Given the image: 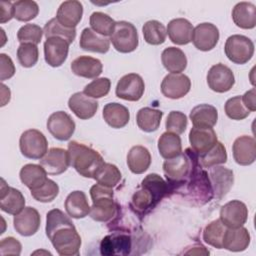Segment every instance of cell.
Instances as JSON below:
<instances>
[{
  "label": "cell",
  "mask_w": 256,
  "mask_h": 256,
  "mask_svg": "<svg viewBox=\"0 0 256 256\" xmlns=\"http://www.w3.org/2000/svg\"><path fill=\"white\" fill-rule=\"evenodd\" d=\"M45 231L59 255H79L81 237L68 214L59 209L50 210L46 215Z\"/></svg>",
  "instance_id": "cell-1"
},
{
  "label": "cell",
  "mask_w": 256,
  "mask_h": 256,
  "mask_svg": "<svg viewBox=\"0 0 256 256\" xmlns=\"http://www.w3.org/2000/svg\"><path fill=\"white\" fill-rule=\"evenodd\" d=\"M168 192V185L164 179L156 174H148L141 182L140 189L131 199V205L137 213L145 214L153 209Z\"/></svg>",
  "instance_id": "cell-2"
},
{
  "label": "cell",
  "mask_w": 256,
  "mask_h": 256,
  "mask_svg": "<svg viewBox=\"0 0 256 256\" xmlns=\"http://www.w3.org/2000/svg\"><path fill=\"white\" fill-rule=\"evenodd\" d=\"M68 154L70 165L85 178H94L95 173L104 163L98 151L77 141L69 142Z\"/></svg>",
  "instance_id": "cell-3"
},
{
  "label": "cell",
  "mask_w": 256,
  "mask_h": 256,
  "mask_svg": "<svg viewBox=\"0 0 256 256\" xmlns=\"http://www.w3.org/2000/svg\"><path fill=\"white\" fill-rule=\"evenodd\" d=\"M92 206L90 217L97 222H108L117 213V206L113 200V189L99 183L90 188Z\"/></svg>",
  "instance_id": "cell-4"
},
{
  "label": "cell",
  "mask_w": 256,
  "mask_h": 256,
  "mask_svg": "<svg viewBox=\"0 0 256 256\" xmlns=\"http://www.w3.org/2000/svg\"><path fill=\"white\" fill-rule=\"evenodd\" d=\"M197 154L190 149L180 153L174 158L166 159L163 163V171L170 183L178 184L188 180L197 167Z\"/></svg>",
  "instance_id": "cell-5"
},
{
  "label": "cell",
  "mask_w": 256,
  "mask_h": 256,
  "mask_svg": "<svg viewBox=\"0 0 256 256\" xmlns=\"http://www.w3.org/2000/svg\"><path fill=\"white\" fill-rule=\"evenodd\" d=\"M113 47L120 53H130L137 49L139 38L136 27L127 21H118L110 35Z\"/></svg>",
  "instance_id": "cell-6"
},
{
  "label": "cell",
  "mask_w": 256,
  "mask_h": 256,
  "mask_svg": "<svg viewBox=\"0 0 256 256\" xmlns=\"http://www.w3.org/2000/svg\"><path fill=\"white\" fill-rule=\"evenodd\" d=\"M224 51L231 62L243 65L251 60L254 54V43L247 36L234 34L227 38Z\"/></svg>",
  "instance_id": "cell-7"
},
{
  "label": "cell",
  "mask_w": 256,
  "mask_h": 256,
  "mask_svg": "<svg viewBox=\"0 0 256 256\" xmlns=\"http://www.w3.org/2000/svg\"><path fill=\"white\" fill-rule=\"evenodd\" d=\"M19 148L24 157L41 159L48 151V141L41 131L28 129L20 136Z\"/></svg>",
  "instance_id": "cell-8"
},
{
  "label": "cell",
  "mask_w": 256,
  "mask_h": 256,
  "mask_svg": "<svg viewBox=\"0 0 256 256\" xmlns=\"http://www.w3.org/2000/svg\"><path fill=\"white\" fill-rule=\"evenodd\" d=\"M145 91V83L143 78L136 73H129L122 76L115 89L118 98L126 101H138L142 98Z\"/></svg>",
  "instance_id": "cell-9"
},
{
  "label": "cell",
  "mask_w": 256,
  "mask_h": 256,
  "mask_svg": "<svg viewBox=\"0 0 256 256\" xmlns=\"http://www.w3.org/2000/svg\"><path fill=\"white\" fill-rule=\"evenodd\" d=\"M208 87L217 93H225L229 91L235 84V77L232 70L222 64L213 65L206 76Z\"/></svg>",
  "instance_id": "cell-10"
},
{
  "label": "cell",
  "mask_w": 256,
  "mask_h": 256,
  "mask_svg": "<svg viewBox=\"0 0 256 256\" xmlns=\"http://www.w3.org/2000/svg\"><path fill=\"white\" fill-rule=\"evenodd\" d=\"M46 126L50 134L59 141L69 140L76 127L74 120L64 111L52 113L47 119Z\"/></svg>",
  "instance_id": "cell-11"
},
{
  "label": "cell",
  "mask_w": 256,
  "mask_h": 256,
  "mask_svg": "<svg viewBox=\"0 0 256 256\" xmlns=\"http://www.w3.org/2000/svg\"><path fill=\"white\" fill-rule=\"evenodd\" d=\"M248 219V208L240 200H232L220 209V220L227 228L243 226Z\"/></svg>",
  "instance_id": "cell-12"
},
{
  "label": "cell",
  "mask_w": 256,
  "mask_h": 256,
  "mask_svg": "<svg viewBox=\"0 0 256 256\" xmlns=\"http://www.w3.org/2000/svg\"><path fill=\"white\" fill-rule=\"evenodd\" d=\"M191 88L189 77L182 73H170L164 77L161 83L162 94L169 99L184 97Z\"/></svg>",
  "instance_id": "cell-13"
},
{
  "label": "cell",
  "mask_w": 256,
  "mask_h": 256,
  "mask_svg": "<svg viewBox=\"0 0 256 256\" xmlns=\"http://www.w3.org/2000/svg\"><path fill=\"white\" fill-rule=\"evenodd\" d=\"M40 165L45 169L47 174L59 175L64 173L69 165L68 150L63 148L54 147L47 151V153L39 160Z\"/></svg>",
  "instance_id": "cell-14"
},
{
  "label": "cell",
  "mask_w": 256,
  "mask_h": 256,
  "mask_svg": "<svg viewBox=\"0 0 256 256\" xmlns=\"http://www.w3.org/2000/svg\"><path fill=\"white\" fill-rule=\"evenodd\" d=\"M219 36V30L214 24L204 22L193 29L192 42L198 50L210 51L217 45Z\"/></svg>",
  "instance_id": "cell-15"
},
{
  "label": "cell",
  "mask_w": 256,
  "mask_h": 256,
  "mask_svg": "<svg viewBox=\"0 0 256 256\" xmlns=\"http://www.w3.org/2000/svg\"><path fill=\"white\" fill-rule=\"evenodd\" d=\"M70 43L61 37H50L44 42V58L51 67L61 66L67 59Z\"/></svg>",
  "instance_id": "cell-16"
},
{
  "label": "cell",
  "mask_w": 256,
  "mask_h": 256,
  "mask_svg": "<svg viewBox=\"0 0 256 256\" xmlns=\"http://www.w3.org/2000/svg\"><path fill=\"white\" fill-rule=\"evenodd\" d=\"M41 223L39 212L33 207H25L20 213L14 215L13 225L16 232L22 236L28 237L34 235Z\"/></svg>",
  "instance_id": "cell-17"
},
{
  "label": "cell",
  "mask_w": 256,
  "mask_h": 256,
  "mask_svg": "<svg viewBox=\"0 0 256 256\" xmlns=\"http://www.w3.org/2000/svg\"><path fill=\"white\" fill-rule=\"evenodd\" d=\"M0 208L2 211L11 215H16L25 208L23 194L18 189L8 186L4 179H1Z\"/></svg>",
  "instance_id": "cell-18"
},
{
  "label": "cell",
  "mask_w": 256,
  "mask_h": 256,
  "mask_svg": "<svg viewBox=\"0 0 256 256\" xmlns=\"http://www.w3.org/2000/svg\"><path fill=\"white\" fill-rule=\"evenodd\" d=\"M209 180L213 195L217 199H222L233 186L234 174L226 167L214 166L209 172Z\"/></svg>",
  "instance_id": "cell-19"
},
{
  "label": "cell",
  "mask_w": 256,
  "mask_h": 256,
  "mask_svg": "<svg viewBox=\"0 0 256 256\" xmlns=\"http://www.w3.org/2000/svg\"><path fill=\"white\" fill-rule=\"evenodd\" d=\"M232 152L237 164L248 166L254 163L256 159V141L254 137L242 135L236 138L232 146Z\"/></svg>",
  "instance_id": "cell-20"
},
{
  "label": "cell",
  "mask_w": 256,
  "mask_h": 256,
  "mask_svg": "<svg viewBox=\"0 0 256 256\" xmlns=\"http://www.w3.org/2000/svg\"><path fill=\"white\" fill-rule=\"evenodd\" d=\"M98 102L83 92L72 94L68 100L69 109L81 120L92 118L98 110Z\"/></svg>",
  "instance_id": "cell-21"
},
{
  "label": "cell",
  "mask_w": 256,
  "mask_h": 256,
  "mask_svg": "<svg viewBox=\"0 0 256 256\" xmlns=\"http://www.w3.org/2000/svg\"><path fill=\"white\" fill-rule=\"evenodd\" d=\"M189 142L192 150L197 155H202L217 143V135L213 128L193 127L189 132Z\"/></svg>",
  "instance_id": "cell-22"
},
{
  "label": "cell",
  "mask_w": 256,
  "mask_h": 256,
  "mask_svg": "<svg viewBox=\"0 0 256 256\" xmlns=\"http://www.w3.org/2000/svg\"><path fill=\"white\" fill-rule=\"evenodd\" d=\"M83 5L77 0H68L60 4L57 13V21L67 28H75L82 19Z\"/></svg>",
  "instance_id": "cell-23"
},
{
  "label": "cell",
  "mask_w": 256,
  "mask_h": 256,
  "mask_svg": "<svg viewBox=\"0 0 256 256\" xmlns=\"http://www.w3.org/2000/svg\"><path fill=\"white\" fill-rule=\"evenodd\" d=\"M70 67L75 75L87 79H95L103 71L102 62L99 59L86 55L75 58Z\"/></svg>",
  "instance_id": "cell-24"
},
{
  "label": "cell",
  "mask_w": 256,
  "mask_h": 256,
  "mask_svg": "<svg viewBox=\"0 0 256 256\" xmlns=\"http://www.w3.org/2000/svg\"><path fill=\"white\" fill-rule=\"evenodd\" d=\"M250 239L249 231L243 226L227 228L224 233L222 248L232 252H241L248 248Z\"/></svg>",
  "instance_id": "cell-25"
},
{
  "label": "cell",
  "mask_w": 256,
  "mask_h": 256,
  "mask_svg": "<svg viewBox=\"0 0 256 256\" xmlns=\"http://www.w3.org/2000/svg\"><path fill=\"white\" fill-rule=\"evenodd\" d=\"M193 26L185 18L172 19L167 25V34L171 42L176 45H186L192 41Z\"/></svg>",
  "instance_id": "cell-26"
},
{
  "label": "cell",
  "mask_w": 256,
  "mask_h": 256,
  "mask_svg": "<svg viewBox=\"0 0 256 256\" xmlns=\"http://www.w3.org/2000/svg\"><path fill=\"white\" fill-rule=\"evenodd\" d=\"M79 46L85 51L104 54L110 48V39L96 33L91 28H84L80 36Z\"/></svg>",
  "instance_id": "cell-27"
},
{
  "label": "cell",
  "mask_w": 256,
  "mask_h": 256,
  "mask_svg": "<svg viewBox=\"0 0 256 256\" xmlns=\"http://www.w3.org/2000/svg\"><path fill=\"white\" fill-rule=\"evenodd\" d=\"M102 116L104 121L112 128L120 129L125 127L130 120V112L124 105L112 102L104 106Z\"/></svg>",
  "instance_id": "cell-28"
},
{
  "label": "cell",
  "mask_w": 256,
  "mask_h": 256,
  "mask_svg": "<svg viewBox=\"0 0 256 256\" xmlns=\"http://www.w3.org/2000/svg\"><path fill=\"white\" fill-rule=\"evenodd\" d=\"M189 117L193 127L213 128L218 120V111L210 104H200L191 110Z\"/></svg>",
  "instance_id": "cell-29"
},
{
  "label": "cell",
  "mask_w": 256,
  "mask_h": 256,
  "mask_svg": "<svg viewBox=\"0 0 256 256\" xmlns=\"http://www.w3.org/2000/svg\"><path fill=\"white\" fill-rule=\"evenodd\" d=\"M66 213L75 219L84 218L90 213V206L86 197V194L83 191H73L68 194L66 197L65 203Z\"/></svg>",
  "instance_id": "cell-30"
},
{
  "label": "cell",
  "mask_w": 256,
  "mask_h": 256,
  "mask_svg": "<svg viewBox=\"0 0 256 256\" xmlns=\"http://www.w3.org/2000/svg\"><path fill=\"white\" fill-rule=\"evenodd\" d=\"M232 19L242 29H253L256 26V6L251 2H239L232 10Z\"/></svg>",
  "instance_id": "cell-31"
},
{
  "label": "cell",
  "mask_w": 256,
  "mask_h": 256,
  "mask_svg": "<svg viewBox=\"0 0 256 256\" xmlns=\"http://www.w3.org/2000/svg\"><path fill=\"white\" fill-rule=\"evenodd\" d=\"M131 248V239L128 235L122 233H115L107 235L103 238L100 249L103 255L127 254Z\"/></svg>",
  "instance_id": "cell-32"
},
{
  "label": "cell",
  "mask_w": 256,
  "mask_h": 256,
  "mask_svg": "<svg viewBox=\"0 0 256 256\" xmlns=\"http://www.w3.org/2000/svg\"><path fill=\"white\" fill-rule=\"evenodd\" d=\"M151 164V155L149 150L141 145L133 146L127 154V165L134 174L144 173Z\"/></svg>",
  "instance_id": "cell-33"
},
{
  "label": "cell",
  "mask_w": 256,
  "mask_h": 256,
  "mask_svg": "<svg viewBox=\"0 0 256 256\" xmlns=\"http://www.w3.org/2000/svg\"><path fill=\"white\" fill-rule=\"evenodd\" d=\"M21 182L31 191L41 185H43L47 177V172L41 165L37 164H26L24 165L19 173Z\"/></svg>",
  "instance_id": "cell-34"
},
{
  "label": "cell",
  "mask_w": 256,
  "mask_h": 256,
  "mask_svg": "<svg viewBox=\"0 0 256 256\" xmlns=\"http://www.w3.org/2000/svg\"><path fill=\"white\" fill-rule=\"evenodd\" d=\"M161 61L164 68L171 73H181L187 67L185 53L177 47H167L162 51Z\"/></svg>",
  "instance_id": "cell-35"
},
{
  "label": "cell",
  "mask_w": 256,
  "mask_h": 256,
  "mask_svg": "<svg viewBox=\"0 0 256 256\" xmlns=\"http://www.w3.org/2000/svg\"><path fill=\"white\" fill-rule=\"evenodd\" d=\"M163 112L161 110L151 107H144L137 112L136 122L142 131L150 133L159 128Z\"/></svg>",
  "instance_id": "cell-36"
},
{
  "label": "cell",
  "mask_w": 256,
  "mask_h": 256,
  "mask_svg": "<svg viewBox=\"0 0 256 256\" xmlns=\"http://www.w3.org/2000/svg\"><path fill=\"white\" fill-rule=\"evenodd\" d=\"M158 150L164 159H171L182 152V143L179 135L164 132L158 139Z\"/></svg>",
  "instance_id": "cell-37"
},
{
  "label": "cell",
  "mask_w": 256,
  "mask_h": 256,
  "mask_svg": "<svg viewBox=\"0 0 256 256\" xmlns=\"http://www.w3.org/2000/svg\"><path fill=\"white\" fill-rule=\"evenodd\" d=\"M144 40L150 45H160L165 42L167 31L165 26L157 20H149L142 27Z\"/></svg>",
  "instance_id": "cell-38"
},
{
  "label": "cell",
  "mask_w": 256,
  "mask_h": 256,
  "mask_svg": "<svg viewBox=\"0 0 256 256\" xmlns=\"http://www.w3.org/2000/svg\"><path fill=\"white\" fill-rule=\"evenodd\" d=\"M93 179L103 186L113 188L119 183L121 179V172L116 165L104 162L95 173Z\"/></svg>",
  "instance_id": "cell-39"
},
{
  "label": "cell",
  "mask_w": 256,
  "mask_h": 256,
  "mask_svg": "<svg viewBox=\"0 0 256 256\" xmlns=\"http://www.w3.org/2000/svg\"><path fill=\"white\" fill-rule=\"evenodd\" d=\"M227 227L221 222L220 219H216L210 222L203 230V240L210 246L217 249H222V242L224 233Z\"/></svg>",
  "instance_id": "cell-40"
},
{
  "label": "cell",
  "mask_w": 256,
  "mask_h": 256,
  "mask_svg": "<svg viewBox=\"0 0 256 256\" xmlns=\"http://www.w3.org/2000/svg\"><path fill=\"white\" fill-rule=\"evenodd\" d=\"M200 164L204 168H212L227 161V152L224 144L218 142L206 153L200 155Z\"/></svg>",
  "instance_id": "cell-41"
},
{
  "label": "cell",
  "mask_w": 256,
  "mask_h": 256,
  "mask_svg": "<svg viewBox=\"0 0 256 256\" xmlns=\"http://www.w3.org/2000/svg\"><path fill=\"white\" fill-rule=\"evenodd\" d=\"M89 23L91 29L102 36H110L114 30L116 22L107 14L103 12H93L90 15Z\"/></svg>",
  "instance_id": "cell-42"
},
{
  "label": "cell",
  "mask_w": 256,
  "mask_h": 256,
  "mask_svg": "<svg viewBox=\"0 0 256 256\" xmlns=\"http://www.w3.org/2000/svg\"><path fill=\"white\" fill-rule=\"evenodd\" d=\"M44 35L47 38L50 37H61L68 41L70 44L74 41L76 37V29L75 28H67L60 24L56 18L50 19L44 26Z\"/></svg>",
  "instance_id": "cell-43"
},
{
  "label": "cell",
  "mask_w": 256,
  "mask_h": 256,
  "mask_svg": "<svg viewBox=\"0 0 256 256\" xmlns=\"http://www.w3.org/2000/svg\"><path fill=\"white\" fill-rule=\"evenodd\" d=\"M14 18L21 22H27L34 18L39 13V6L32 0H19L13 2Z\"/></svg>",
  "instance_id": "cell-44"
},
{
  "label": "cell",
  "mask_w": 256,
  "mask_h": 256,
  "mask_svg": "<svg viewBox=\"0 0 256 256\" xmlns=\"http://www.w3.org/2000/svg\"><path fill=\"white\" fill-rule=\"evenodd\" d=\"M59 194V186L58 184L51 180V179H47L46 182L41 185L40 187L31 190V195L32 197L39 202L42 203H48L53 201Z\"/></svg>",
  "instance_id": "cell-45"
},
{
  "label": "cell",
  "mask_w": 256,
  "mask_h": 256,
  "mask_svg": "<svg viewBox=\"0 0 256 256\" xmlns=\"http://www.w3.org/2000/svg\"><path fill=\"white\" fill-rule=\"evenodd\" d=\"M39 58L38 47L35 44L23 43L17 49V59L21 66L25 68L33 67Z\"/></svg>",
  "instance_id": "cell-46"
},
{
  "label": "cell",
  "mask_w": 256,
  "mask_h": 256,
  "mask_svg": "<svg viewBox=\"0 0 256 256\" xmlns=\"http://www.w3.org/2000/svg\"><path fill=\"white\" fill-rule=\"evenodd\" d=\"M110 87H111V81L109 78L107 77L95 78L93 81H91L84 87L83 93L93 99H98V98L105 97L109 93Z\"/></svg>",
  "instance_id": "cell-47"
},
{
  "label": "cell",
  "mask_w": 256,
  "mask_h": 256,
  "mask_svg": "<svg viewBox=\"0 0 256 256\" xmlns=\"http://www.w3.org/2000/svg\"><path fill=\"white\" fill-rule=\"evenodd\" d=\"M225 114L232 120H243L247 118L250 111L244 106L241 96H234L228 99L224 106Z\"/></svg>",
  "instance_id": "cell-48"
},
{
  "label": "cell",
  "mask_w": 256,
  "mask_h": 256,
  "mask_svg": "<svg viewBox=\"0 0 256 256\" xmlns=\"http://www.w3.org/2000/svg\"><path fill=\"white\" fill-rule=\"evenodd\" d=\"M44 34L43 29L36 24H25L17 32L18 41L23 43H31L37 45L40 43Z\"/></svg>",
  "instance_id": "cell-49"
},
{
  "label": "cell",
  "mask_w": 256,
  "mask_h": 256,
  "mask_svg": "<svg viewBox=\"0 0 256 256\" xmlns=\"http://www.w3.org/2000/svg\"><path fill=\"white\" fill-rule=\"evenodd\" d=\"M187 124V116L183 112L171 111L167 116L165 127L168 132H172L179 135L186 130Z\"/></svg>",
  "instance_id": "cell-50"
},
{
  "label": "cell",
  "mask_w": 256,
  "mask_h": 256,
  "mask_svg": "<svg viewBox=\"0 0 256 256\" xmlns=\"http://www.w3.org/2000/svg\"><path fill=\"white\" fill-rule=\"evenodd\" d=\"M21 243L14 237H6L0 242V254L5 255H20Z\"/></svg>",
  "instance_id": "cell-51"
},
{
  "label": "cell",
  "mask_w": 256,
  "mask_h": 256,
  "mask_svg": "<svg viewBox=\"0 0 256 256\" xmlns=\"http://www.w3.org/2000/svg\"><path fill=\"white\" fill-rule=\"evenodd\" d=\"M15 74V66L12 59L4 54H0V80L5 81L10 79Z\"/></svg>",
  "instance_id": "cell-52"
},
{
  "label": "cell",
  "mask_w": 256,
  "mask_h": 256,
  "mask_svg": "<svg viewBox=\"0 0 256 256\" xmlns=\"http://www.w3.org/2000/svg\"><path fill=\"white\" fill-rule=\"evenodd\" d=\"M12 18H14L13 2H9V1L0 2V23L3 24L5 22H8Z\"/></svg>",
  "instance_id": "cell-53"
},
{
  "label": "cell",
  "mask_w": 256,
  "mask_h": 256,
  "mask_svg": "<svg viewBox=\"0 0 256 256\" xmlns=\"http://www.w3.org/2000/svg\"><path fill=\"white\" fill-rule=\"evenodd\" d=\"M242 102L244 106L250 111L254 112L256 110V102H255V88H252L251 90L244 93L243 96H241Z\"/></svg>",
  "instance_id": "cell-54"
},
{
  "label": "cell",
  "mask_w": 256,
  "mask_h": 256,
  "mask_svg": "<svg viewBox=\"0 0 256 256\" xmlns=\"http://www.w3.org/2000/svg\"><path fill=\"white\" fill-rule=\"evenodd\" d=\"M1 93H2V98H1V106H5L7 102L10 101V90L9 88L5 85L4 87V84L2 83L1 84Z\"/></svg>",
  "instance_id": "cell-55"
}]
</instances>
